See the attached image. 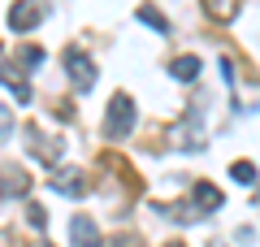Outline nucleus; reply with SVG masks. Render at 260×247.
Segmentation results:
<instances>
[{
	"label": "nucleus",
	"instance_id": "nucleus-11",
	"mask_svg": "<svg viewBox=\"0 0 260 247\" xmlns=\"http://www.w3.org/2000/svg\"><path fill=\"white\" fill-rule=\"evenodd\" d=\"M204 13L213 22H234L239 18V0H204Z\"/></svg>",
	"mask_w": 260,
	"mask_h": 247
},
{
	"label": "nucleus",
	"instance_id": "nucleus-5",
	"mask_svg": "<svg viewBox=\"0 0 260 247\" xmlns=\"http://www.w3.org/2000/svg\"><path fill=\"white\" fill-rule=\"evenodd\" d=\"M44 22V5L35 0H13L9 5V30H35Z\"/></svg>",
	"mask_w": 260,
	"mask_h": 247
},
{
	"label": "nucleus",
	"instance_id": "nucleus-12",
	"mask_svg": "<svg viewBox=\"0 0 260 247\" xmlns=\"http://www.w3.org/2000/svg\"><path fill=\"white\" fill-rule=\"evenodd\" d=\"M200 70H204V65H200V56H178V61L169 65V74H174L178 82H195V78H200Z\"/></svg>",
	"mask_w": 260,
	"mask_h": 247
},
{
	"label": "nucleus",
	"instance_id": "nucleus-18",
	"mask_svg": "<svg viewBox=\"0 0 260 247\" xmlns=\"http://www.w3.org/2000/svg\"><path fill=\"white\" fill-rule=\"evenodd\" d=\"M5 243H9V238H5V234H0V247H5Z\"/></svg>",
	"mask_w": 260,
	"mask_h": 247
},
{
	"label": "nucleus",
	"instance_id": "nucleus-8",
	"mask_svg": "<svg viewBox=\"0 0 260 247\" xmlns=\"http://www.w3.org/2000/svg\"><path fill=\"white\" fill-rule=\"evenodd\" d=\"M0 82L13 91V100L18 104H30V87H26V78H22V70L18 65H9V61H0Z\"/></svg>",
	"mask_w": 260,
	"mask_h": 247
},
{
	"label": "nucleus",
	"instance_id": "nucleus-3",
	"mask_svg": "<svg viewBox=\"0 0 260 247\" xmlns=\"http://www.w3.org/2000/svg\"><path fill=\"white\" fill-rule=\"evenodd\" d=\"M61 61H65V74H70V82H74V91H91V87H95V61H91L78 44L65 48Z\"/></svg>",
	"mask_w": 260,
	"mask_h": 247
},
{
	"label": "nucleus",
	"instance_id": "nucleus-13",
	"mask_svg": "<svg viewBox=\"0 0 260 247\" xmlns=\"http://www.w3.org/2000/svg\"><path fill=\"white\" fill-rule=\"evenodd\" d=\"M135 18H139L143 26H152V30H156V35H169V22L160 18V13L152 9V5H139V13H135Z\"/></svg>",
	"mask_w": 260,
	"mask_h": 247
},
{
	"label": "nucleus",
	"instance_id": "nucleus-2",
	"mask_svg": "<svg viewBox=\"0 0 260 247\" xmlns=\"http://www.w3.org/2000/svg\"><path fill=\"white\" fill-rule=\"evenodd\" d=\"M169 139H174V147H182V152H200L204 147V109H200V100L186 109V117L178 121L174 130H169Z\"/></svg>",
	"mask_w": 260,
	"mask_h": 247
},
{
	"label": "nucleus",
	"instance_id": "nucleus-9",
	"mask_svg": "<svg viewBox=\"0 0 260 247\" xmlns=\"http://www.w3.org/2000/svg\"><path fill=\"white\" fill-rule=\"evenodd\" d=\"M191 204L200 212H217V208H221V191H217L213 182H195L191 187Z\"/></svg>",
	"mask_w": 260,
	"mask_h": 247
},
{
	"label": "nucleus",
	"instance_id": "nucleus-15",
	"mask_svg": "<svg viewBox=\"0 0 260 247\" xmlns=\"http://www.w3.org/2000/svg\"><path fill=\"white\" fill-rule=\"evenodd\" d=\"M22 65H30V70H39V65H44V48L26 44V48H22Z\"/></svg>",
	"mask_w": 260,
	"mask_h": 247
},
{
	"label": "nucleus",
	"instance_id": "nucleus-7",
	"mask_svg": "<svg viewBox=\"0 0 260 247\" xmlns=\"http://www.w3.org/2000/svg\"><path fill=\"white\" fill-rule=\"evenodd\" d=\"M30 191V174H22L18 165L0 169V200H18V195Z\"/></svg>",
	"mask_w": 260,
	"mask_h": 247
},
{
	"label": "nucleus",
	"instance_id": "nucleus-14",
	"mask_svg": "<svg viewBox=\"0 0 260 247\" xmlns=\"http://www.w3.org/2000/svg\"><path fill=\"white\" fill-rule=\"evenodd\" d=\"M230 178L239 187H256V165H251V161H234L230 165Z\"/></svg>",
	"mask_w": 260,
	"mask_h": 247
},
{
	"label": "nucleus",
	"instance_id": "nucleus-19",
	"mask_svg": "<svg viewBox=\"0 0 260 247\" xmlns=\"http://www.w3.org/2000/svg\"><path fill=\"white\" fill-rule=\"evenodd\" d=\"M169 247H182V243H169Z\"/></svg>",
	"mask_w": 260,
	"mask_h": 247
},
{
	"label": "nucleus",
	"instance_id": "nucleus-16",
	"mask_svg": "<svg viewBox=\"0 0 260 247\" xmlns=\"http://www.w3.org/2000/svg\"><path fill=\"white\" fill-rule=\"evenodd\" d=\"M26 221H30V226H35V230H44V226H48V212L39 208V204H30V212H26Z\"/></svg>",
	"mask_w": 260,
	"mask_h": 247
},
{
	"label": "nucleus",
	"instance_id": "nucleus-10",
	"mask_svg": "<svg viewBox=\"0 0 260 247\" xmlns=\"http://www.w3.org/2000/svg\"><path fill=\"white\" fill-rule=\"evenodd\" d=\"M52 191H61V195H83L87 182H83L78 169H56V174H52Z\"/></svg>",
	"mask_w": 260,
	"mask_h": 247
},
{
	"label": "nucleus",
	"instance_id": "nucleus-6",
	"mask_svg": "<svg viewBox=\"0 0 260 247\" xmlns=\"http://www.w3.org/2000/svg\"><path fill=\"white\" fill-rule=\"evenodd\" d=\"M70 247H100V230H95V221L87 212L70 217Z\"/></svg>",
	"mask_w": 260,
	"mask_h": 247
},
{
	"label": "nucleus",
	"instance_id": "nucleus-1",
	"mask_svg": "<svg viewBox=\"0 0 260 247\" xmlns=\"http://www.w3.org/2000/svg\"><path fill=\"white\" fill-rule=\"evenodd\" d=\"M135 121H139L135 100H130L126 91H117L109 100V113H104V139H126L130 130H135Z\"/></svg>",
	"mask_w": 260,
	"mask_h": 247
},
{
	"label": "nucleus",
	"instance_id": "nucleus-4",
	"mask_svg": "<svg viewBox=\"0 0 260 247\" xmlns=\"http://www.w3.org/2000/svg\"><path fill=\"white\" fill-rule=\"evenodd\" d=\"M26 152L35 156V161H44V165H56V161H61V152H65V143L56 135H44V130L30 126L26 130Z\"/></svg>",
	"mask_w": 260,
	"mask_h": 247
},
{
	"label": "nucleus",
	"instance_id": "nucleus-17",
	"mask_svg": "<svg viewBox=\"0 0 260 247\" xmlns=\"http://www.w3.org/2000/svg\"><path fill=\"white\" fill-rule=\"evenodd\" d=\"M13 130V113H9V104H0V139Z\"/></svg>",
	"mask_w": 260,
	"mask_h": 247
}]
</instances>
